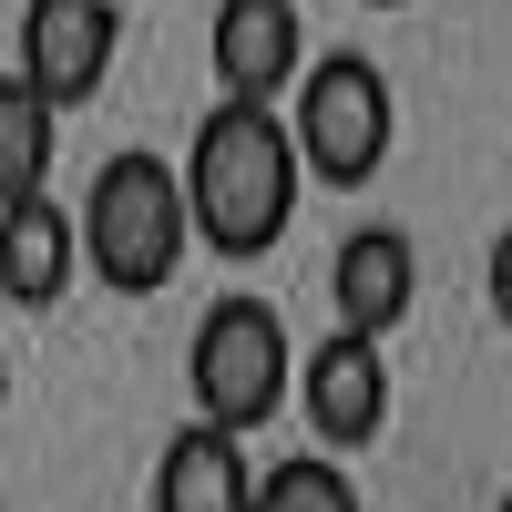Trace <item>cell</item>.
<instances>
[{"instance_id":"6da1fadb","label":"cell","mask_w":512,"mask_h":512,"mask_svg":"<svg viewBox=\"0 0 512 512\" xmlns=\"http://www.w3.org/2000/svg\"><path fill=\"white\" fill-rule=\"evenodd\" d=\"M175 185H185V226L195 246H216V256H267L297 216V144H287V113L277 103H226L195 123V144L175 164Z\"/></svg>"},{"instance_id":"7a4b0ae2","label":"cell","mask_w":512,"mask_h":512,"mask_svg":"<svg viewBox=\"0 0 512 512\" xmlns=\"http://www.w3.org/2000/svg\"><path fill=\"white\" fill-rule=\"evenodd\" d=\"M82 277H103L113 297H154V287H175L185 267V185H175V164H154V154H113L93 195H82Z\"/></svg>"},{"instance_id":"3957f363","label":"cell","mask_w":512,"mask_h":512,"mask_svg":"<svg viewBox=\"0 0 512 512\" xmlns=\"http://www.w3.org/2000/svg\"><path fill=\"white\" fill-rule=\"evenodd\" d=\"M390 134H400V103H390V72L369 52H318L297 62L287 82V144H297V175L318 185H369L390 164Z\"/></svg>"},{"instance_id":"277c9868","label":"cell","mask_w":512,"mask_h":512,"mask_svg":"<svg viewBox=\"0 0 512 512\" xmlns=\"http://www.w3.org/2000/svg\"><path fill=\"white\" fill-rule=\"evenodd\" d=\"M185 390H195V420H216V431H267L297 390V338L267 297H216V308L195 318V349H185Z\"/></svg>"},{"instance_id":"5b68a950","label":"cell","mask_w":512,"mask_h":512,"mask_svg":"<svg viewBox=\"0 0 512 512\" xmlns=\"http://www.w3.org/2000/svg\"><path fill=\"white\" fill-rule=\"evenodd\" d=\"M113 52H123V11L113 0H31L21 11V82L52 113H82L113 82Z\"/></svg>"},{"instance_id":"8992f818","label":"cell","mask_w":512,"mask_h":512,"mask_svg":"<svg viewBox=\"0 0 512 512\" xmlns=\"http://www.w3.org/2000/svg\"><path fill=\"white\" fill-rule=\"evenodd\" d=\"M287 400H308V431L318 451H369L379 431H390V349L359 328H328L308 359H297V390Z\"/></svg>"},{"instance_id":"52a82bcc","label":"cell","mask_w":512,"mask_h":512,"mask_svg":"<svg viewBox=\"0 0 512 512\" xmlns=\"http://www.w3.org/2000/svg\"><path fill=\"white\" fill-rule=\"evenodd\" d=\"M205 52H216L226 103H287L297 62H308V21H297V0H216Z\"/></svg>"},{"instance_id":"ba28073f","label":"cell","mask_w":512,"mask_h":512,"mask_svg":"<svg viewBox=\"0 0 512 512\" xmlns=\"http://www.w3.org/2000/svg\"><path fill=\"white\" fill-rule=\"evenodd\" d=\"M328 297H338V328L359 338H390L420 297V246L400 226H349L338 236V267H328Z\"/></svg>"},{"instance_id":"9c48e42d","label":"cell","mask_w":512,"mask_h":512,"mask_svg":"<svg viewBox=\"0 0 512 512\" xmlns=\"http://www.w3.org/2000/svg\"><path fill=\"white\" fill-rule=\"evenodd\" d=\"M82 277V226L62 216V195H21V205H0V297L11 308H62Z\"/></svg>"},{"instance_id":"30bf717a","label":"cell","mask_w":512,"mask_h":512,"mask_svg":"<svg viewBox=\"0 0 512 512\" xmlns=\"http://www.w3.org/2000/svg\"><path fill=\"white\" fill-rule=\"evenodd\" d=\"M154 512H246L256 502V461L236 431H216V420H185L175 441L154 451Z\"/></svg>"},{"instance_id":"8fae6325","label":"cell","mask_w":512,"mask_h":512,"mask_svg":"<svg viewBox=\"0 0 512 512\" xmlns=\"http://www.w3.org/2000/svg\"><path fill=\"white\" fill-rule=\"evenodd\" d=\"M52 154H62V113L41 103L21 72H0V205L52 195Z\"/></svg>"},{"instance_id":"7c38bea8","label":"cell","mask_w":512,"mask_h":512,"mask_svg":"<svg viewBox=\"0 0 512 512\" xmlns=\"http://www.w3.org/2000/svg\"><path fill=\"white\" fill-rule=\"evenodd\" d=\"M246 512H369L359 502V482L338 472V451H297V461H277V472H256V502Z\"/></svg>"},{"instance_id":"4fadbf2b","label":"cell","mask_w":512,"mask_h":512,"mask_svg":"<svg viewBox=\"0 0 512 512\" xmlns=\"http://www.w3.org/2000/svg\"><path fill=\"white\" fill-rule=\"evenodd\" d=\"M482 287H492V318L512 328V226L492 236V267H482Z\"/></svg>"},{"instance_id":"5bb4252c","label":"cell","mask_w":512,"mask_h":512,"mask_svg":"<svg viewBox=\"0 0 512 512\" xmlns=\"http://www.w3.org/2000/svg\"><path fill=\"white\" fill-rule=\"evenodd\" d=\"M0 410H11V359H0Z\"/></svg>"},{"instance_id":"9a60e30c","label":"cell","mask_w":512,"mask_h":512,"mask_svg":"<svg viewBox=\"0 0 512 512\" xmlns=\"http://www.w3.org/2000/svg\"><path fill=\"white\" fill-rule=\"evenodd\" d=\"M379 11H400V0H379Z\"/></svg>"},{"instance_id":"2e32d148","label":"cell","mask_w":512,"mask_h":512,"mask_svg":"<svg viewBox=\"0 0 512 512\" xmlns=\"http://www.w3.org/2000/svg\"><path fill=\"white\" fill-rule=\"evenodd\" d=\"M502 512H512V492H502Z\"/></svg>"}]
</instances>
